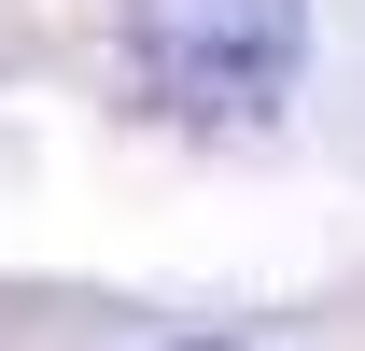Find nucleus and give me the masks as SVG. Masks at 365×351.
I'll return each instance as SVG.
<instances>
[{"mask_svg": "<svg viewBox=\"0 0 365 351\" xmlns=\"http://www.w3.org/2000/svg\"><path fill=\"white\" fill-rule=\"evenodd\" d=\"M182 351H239V337H182Z\"/></svg>", "mask_w": 365, "mask_h": 351, "instance_id": "obj_2", "label": "nucleus"}, {"mask_svg": "<svg viewBox=\"0 0 365 351\" xmlns=\"http://www.w3.org/2000/svg\"><path fill=\"white\" fill-rule=\"evenodd\" d=\"M127 71L182 127H267L309 71V0H127Z\"/></svg>", "mask_w": 365, "mask_h": 351, "instance_id": "obj_1", "label": "nucleus"}]
</instances>
